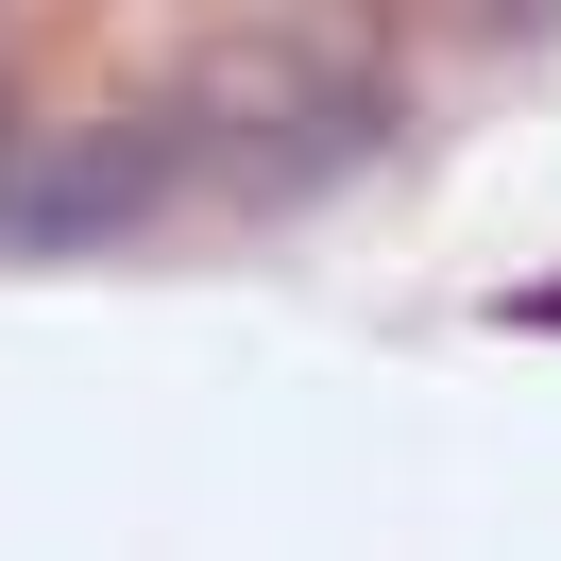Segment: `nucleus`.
I'll return each mask as SVG.
<instances>
[{
	"label": "nucleus",
	"mask_w": 561,
	"mask_h": 561,
	"mask_svg": "<svg viewBox=\"0 0 561 561\" xmlns=\"http://www.w3.org/2000/svg\"><path fill=\"white\" fill-rule=\"evenodd\" d=\"M187 137L171 119H85V137H18L0 153V255H119L171 205Z\"/></svg>",
	"instance_id": "nucleus-1"
},
{
	"label": "nucleus",
	"mask_w": 561,
	"mask_h": 561,
	"mask_svg": "<svg viewBox=\"0 0 561 561\" xmlns=\"http://www.w3.org/2000/svg\"><path fill=\"white\" fill-rule=\"evenodd\" d=\"M511 323H561V289H527V307H511Z\"/></svg>",
	"instance_id": "nucleus-2"
}]
</instances>
